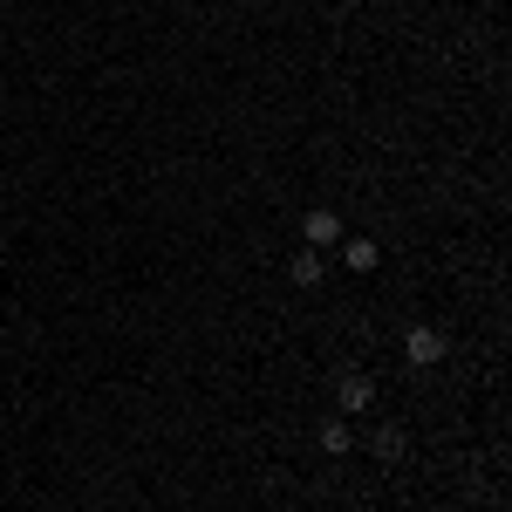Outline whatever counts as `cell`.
Instances as JSON below:
<instances>
[{
  "label": "cell",
  "mask_w": 512,
  "mask_h": 512,
  "mask_svg": "<svg viewBox=\"0 0 512 512\" xmlns=\"http://www.w3.org/2000/svg\"><path fill=\"white\" fill-rule=\"evenodd\" d=\"M308 246H315V253H328V246H342V219H335L328 205H315V212H308Z\"/></svg>",
  "instance_id": "3"
},
{
  "label": "cell",
  "mask_w": 512,
  "mask_h": 512,
  "mask_svg": "<svg viewBox=\"0 0 512 512\" xmlns=\"http://www.w3.org/2000/svg\"><path fill=\"white\" fill-rule=\"evenodd\" d=\"M403 355H410V369H437L444 362V328H410L403 335Z\"/></svg>",
  "instance_id": "2"
},
{
  "label": "cell",
  "mask_w": 512,
  "mask_h": 512,
  "mask_svg": "<svg viewBox=\"0 0 512 512\" xmlns=\"http://www.w3.org/2000/svg\"><path fill=\"white\" fill-rule=\"evenodd\" d=\"M349 444H355L349 417H328V424H321V451H335V458H342V451H349Z\"/></svg>",
  "instance_id": "6"
},
{
  "label": "cell",
  "mask_w": 512,
  "mask_h": 512,
  "mask_svg": "<svg viewBox=\"0 0 512 512\" xmlns=\"http://www.w3.org/2000/svg\"><path fill=\"white\" fill-rule=\"evenodd\" d=\"M403 444H410V437L396 431V424H383V431H376V458H403Z\"/></svg>",
  "instance_id": "7"
},
{
  "label": "cell",
  "mask_w": 512,
  "mask_h": 512,
  "mask_svg": "<svg viewBox=\"0 0 512 512\" xmlns=\"http://www.w3.org/2000/svg\"><path fill=\"white\" fill-rule=\"evenodd\" d=\"M321 274H328V253H315V246H301V253L287 260V280H294V287H315Z\"/></svg>",
  "instance_id": "4"
},
{
  "label": "cell",
  "mask_w": 512,
  "mask_h": 512,
  "mask_svg": "<svg viewBox=\"0 0 512 512\" xmlns=\"http://www.w3.org/2000/svg\"><path fill=\"white\" fill-rule=\"evenodd\" d=\"M335 403H342V417H362V410L376 403V376H369V369H342V376H335Z\"/></svg>",
  "instance_id": "1"
},
{
  "label": "cell",
  "mask_w": 512,
  "mask_h": 512,
  "mask_svg": "<svg viewBox=\"0 0 512 512\" xmlns=\"http://www.w3.org/2000/svg\"><path fill=\"white\" fill-rule=\"evenodd\" d=\"M335 253H342V267H349V274H369V267L383 260V253H376V239H342Z\"/></svg>",
  "instance_id": "5"
}]
</instances>
